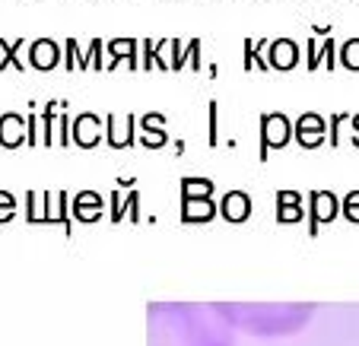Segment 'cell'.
<instances>
[{
	"label": "cell",
	"mask_w": 359,
	"mask_h": 346,
	"mask_svg": "<svg viewBox=\"0 0 359 346\" xmlns=\"http://www.w3.org/2000/svg\"><path fill=\"white\" fill-rule=\"evenodd\" d=\"M169 312L172 314H165L169 324H163L156 318L159 327L153 333V340H149V346H229V340L223 333L197 318L194 308L182 305V308H169Z\"/></svg>",
	"instance_id": "cell-1"
},
{
	"label": "cell",
	"mask_w": 359,
	"mask_h": 346,
	"mask_svg": "<svg viewBox=\"0 0 359 346\" xmlns=\"http://www.w3.org/2000/svg\"><path fill=\"white\" fill-rule=\"evenodd\" d=\"M20 45H22V41H13V45H7V41H0V48H4V51H7V57H4V61H0V70H7L10 64H13V67H20V70H22V64L16 61V51H20Z\"/></svg>",
	"instance_id": "cell-2"
},
{
	"label": "cell",
	"mask_w": 359,
	"mask_h": 346,
	"mask_svg": "<svg viewBox=\"0 0 359 346\" xmlns=\"http://www.w3.org/2000/svg\"><path fill=\"white\" fill-rule=\"evenodd\" d=\"M210 143H217V105H210Z\"/></svg>",
	"instance_id": "cell-3"
}]
</instances>
